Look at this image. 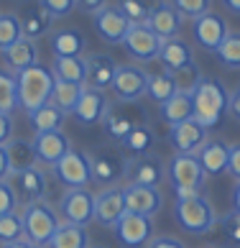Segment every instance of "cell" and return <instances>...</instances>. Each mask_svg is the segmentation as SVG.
Listing matches in <instances>:
<instances>
[{
    "label": "cell",
    "mask_w": 240,
    "mask_h": 248,
    "mask_svg": "<svg viewBox=\"0 0 240 248\" xmlns=\"http://www.w3.org/2000/svg\"><path fill=\"white\" fill-rule=\"evenodd\" d=\"M166 179H169L177 200H181V197L202 195L207 174L202 169L197 154H174L171 159L166 161Z\"/></svg>",
    "instance_id": "1"
},
{
    "label": "cell",
    "mask_w": 240,
    "mask_h": 248,
    "mask_svg": "<svg viewBox=\"0 0 240 248\" xmlns=\"http://www.w3.org/2000/svg\"><path fill=\"white\" fill-rule=\"evenodd\" d=\"M174 220H177V225L184 233L207 235V233L215 231L220 215H217L215 205H212L205 195H197V197L174 200Z\"/></svg>",
    "instance_id": "2"
},
{
    "label": "cell",
    "mask_w": 240,
    "mask_h": 248,
    "mask_svg": "<svg viewBox=\"0 0 240 248\" xmlns=\"http://www.w3.org/2000/svg\"><path fill=\"white\" fill-rule=\"evenodd\" d=\"M18 79V108L26 110V113H33L41 105L51 103L54 95V79L51 69L44 67V64H33V67L23 69L21 75H15Z\"/></svg>",
    "instance_id": "3"
},
{
    "label": "cell",
    "mask_w": 240,
    "mask_h": 248,
    "mask_svg": "<svg viewBox=\"0 0 240 248\" xmlns=\"http://www.w3.org/2000/svg\"><path fill=\"white\" fill-rule=\"evenodd\" d=\"M227 100H230V93L225 90L223 82L212 79V77H202L199 87L195 90L192 95V108H195V121L202 123L210 131L215 128L223 115L227 113Z\"/></svg>",
    "instance_id": "4"
},
{
    "label": "cell",
    "mask_w": 240,
    "mask_h": 248,
    "mask_svg": "<svg viewBox=\"0 0 240 248\" xmlns=\"http://www.w3.org/2000/svg\"><path fill=\"white\" fill-rule=\"evenodd\" d=\"M23 235L26 241H31L33 246H49V241L57 233V228L61 223L59 217V210L46 200H39V202H31V205H23Z\"/></svg>",
    "instance_id": "5"
},
{
    "label": "cell",
    "mask_w": 240,
    "mask_h": 248,
    "mask_svg": "<svg viewBox=\"0 0 240 248\" xmlns=\"http://www.w3.org/2000/svg\"><path fill=\"white\" fill-rule=\"evenodd\" d=\"M54 177L59 185L67 189H77V187H90L92 185V164H90V154L82 149H72L61 156V159L51 167Z\"/></svg>",
    "instance_id": "6"
},
{
    "label": "cell",
    "mask_w": 240,
    "mask_h": 248,
    "mask_svg": "<svg viewBox=\"0 0 240 248\" xmlns=\"http://www.w3.org/2000/svg\"><path fill=\"white\" fill-rule=\"evenodd\" d=\"M123 179L128 185H141V187H161L166 179V164L156 154H143V156H128L125 159V171Z\"/></svg>",
    "instance_id": "7"
},
{
    "label": "cell",
    "mask_w": 240,
    "mask_h": 248,
    "mask_svg": "<svg viewBox=\"0 0 240 248\" xmlns=\"http://www.w3.org/2000/svg\"><path fill=\"white\" fill-rule=\"evenodd\" d=\"M59 217L82 228L95 223V195L87 187L67 189L59 197Z\"/></svg>",
    "instance_id": "8"
},
{
    "label": "cell",
    "mask_w": 240,
    "mask_h": 248,
    "mask_svg": "<svg viewBox=\"0 0 240 248\" xmlns=\"http://www.w3.org/2000/svg\"><path fill=\"white\" fill-rule=\"evenodd\" d=\"M115 97L120 103L131 105L135 100H141L149 90V72L138 64H118V72H115V79H113V87Z\"/></svg>",
    "instance_id": "9"
},
{
    "label": "cell",
    "mask_w": 240,
    "mask_h": 248,
    "mask_svg": "<svg viewBox=\"0 0 240 248\" xmlns=\"http://www.w3.org/2000/svg\"><path fill=\"white\" fill-rule=\"evenodd\" d=\"M128 154L123 149H97L90 154L92 164V182H100L103 187H113L118 179H123Z\"/></svg>",
    "instance_id": "10"
},
{
    "label": "cell",
    "mask_w": 240,
    "mask_h": 248,
    "mask_svg": "<svg viewBox=\"0 0 240 248\" xmlns=\"http://www.w3.org/2000/svg\"><path fill=\"white\" fill-rule=\"evenodd\" d=\"M115 238L123 248H146L153 238V217L135 215V213H123V217L115 223Z\"/></svg>",
    "instance_id": "11"
},
{
    "label": "cell",
    "mask_w": 240,
    "mask_h": 248,
    "mask_svg": "<svg viewBox=\"0 0 240 248\" xmlns=\"http://www.w3.org/2000/svg\"><path fill=\"white\" fill-rule=\"evenodd\" d=\"M123 49L131 54L135 62L149 64L153 59H159L161 39L146 23H131V29H128L125 39H123Z\"/></svg>",
    "instance_id": "12"
},
{
    "label": "cell",
    "mask_w": 240,
    "mask_h": 248,
    "mask_svg": "<svg viewBox=\"0 0 240 248\" xmlns=\"http://www.w3.org/2000/svg\"><path fill=\"white\" fill-rule=\"evenodd\" d=\"M11 187L15 192V197L21 205H31V202H39L46 197L49 192V179H46V171L33 167V169H26V171H18L8 177Z\"/></svg>",
    "instance_id": "13"
},
{
    "label": "cell",
    "mask_w": 240,
    "mask_h": 248,
    "mask_svg": "<svg viewBox=\"0 0 240 248\" xmlns=\"http://www.w3.org/2000/svg\"><path fill=\"white\" fill-rule=\"evenodd\" d=\"M227 33H230L227 21L223 16L212 13V11L192 21V36H195V41L207 51H217L223 46V41L227 39Z\"/></svg>",
    "instance_id": "14"
},
{
    "label": "cell",
    "mask_w": 240,
    "mask_h": 248,
    "mask_svg": "<svg viewBox=\"0 0 240 248\" xmlns=\"http://www.w3.org/2000/svg\"><path fill=\"white\" fill-rule=\"evenodd\" d=\"M207 139H210L207 128L197 123L195 118L169 125V143L174 146L177 154H199V149L205 146Z\"/></svg>",
    "instance_id": "15"
},
{
    "label": "cell",
    "mask_w": 240,
    "mask_h": 248,
    "mask_svg": "<svg viewBox=\"0 0 240 248\" xmlns=\"http://www.w3.org/2000/svg\"><path fill=\"white\" fill-rule=\"evenodd\" d=\"M123 213H125V195L120 185L103 187L95 195V223H100L103 228H115Z\"/></svg>",
    "instance_id": "16"
},
{
    "label": "cell",
    "mask_w": 240,
    "mask_h": 248,
    "mask_svg": "<svg viewBox=\"0 0 240 248\" xmlns=\"http://www.w3.org/2000/svg\"><path fill=\"white\" fill-rule=\"evenodd\" d=\"M92 26H95V31L100 33V39L105 44H123L128 29H131V21L118 11V5H105L103 11H97L92 16Z\"/></svg>",
    "instance_id": "17"
},
{
    "label": "cell",
    "mask_w": 240,
    "mask_h": 248,
    "mask_svg": "<svg viewBox=\"0 0 240 248\" xmlns=\"http://www.w3.org/2000/svg\"><path fill=\"white\" fill-rule=\"evenodd\" d=\"M181 23L184 18L181 13L174 8L171 3H166V0H161V3H156L149 8V18H146V26L159 36L161 41L166 39H174V36H179L181 31Z\"/></svg>",
    "instance_id": "18"
},
{
    "label": "cell",
    "mask_w": 240,
    "mask_h": 248,
    "mask_svg": "<svg viewBox=\"0 0 240 248\" xmlns=\"http://www.w3.org/2000/svg\"><path fill=\"white\" fill-rule=\"evenodd\" d=\"M125 195V210L135 215H146V217H156L164 205V197L156 187H141V185H125L123 187Z\"/></svg>",
    "instance_id": "19"
},
{
    "label": "cell",
    "mask_w": 240,
    "mask_h": 248,
    "mask_svg": "<svg viewBox=\"0 0 240 248\" xmlns=\"http://www.w3.org/2000/svg\"><path fill=\"white\" fill-rule=\"evenodd\" d=\"M107 110H110V103H107V97L105 93H100V90H92L85 85V90H82V97H79V103L75 108V121L79 125H97V123H103L105 121V115H107Z\"/></svg>",
    "instance_id": "20"
},
{
    "label": "cell",
    "mask_w": 240,
    "mask_h": 248,
    "mask_svg": "<svg viewBox=\"0 0 240 248\" xmlns=\"http://www.w3.org/2000/svg\"><path fill=\"white\" fill-rule=\"evenodd\" d=\"M33 149L39 161L46 164V167H54L64 154L72 149V141L64 131H49V133H36L33 139Z\"/></svg>",
    "instance_id": "21"
},
{
    "label": "cell",
    "mask_w": 240,
    "mask_h": 248,
    "mask_svg": "<svg viewBox=\"0 0 240 248\" xmlns=\"http://www.w3.org/2000/svg\"><path fill=\"white\" fill-rule=\"evenodd\" d=\"M85 62H87V82H85L87 87L100 90V93H105V90L113 87L118 62L110 57V54H90Z\"/></svg>",
    "instance_id": "22"
},
{
    "label": "cell",
    "mask_w": 240,
    "mask_h": 248,
    "mask_svg": "<svg viewBox=\"0 0 240 248\" xmlns=\"http://www.w3.org/2000/svg\"><path fill=\"white\" fill-rule=\"evenodd\" d=\"M18 21H21V31H23V39H31V41H39L41 36H46L51 31L54 26V18L41 3H33V5H26L21 16H18Z\"/></svg>",
    "instance_id": "23"
},
{
    "label": "cell",
    "mask_w": 240,
    "mask_h": 248,
    "mask_svg": "<svg viewBox=\"0 0 240 248\" xmlns=\"http://www.w3.org/2000/svg\"><path fill=\"white\" fill-rule=\"evenodd\" d=\"M197 159L202 164L207 177H220L227 171V161H230V143H225L223 139H207L205 146L199 149Z\"/></svg>",
    "instance_id": "24"
},
{
    "label": "cell",
    "mask_w": 240,
    "mask_h": 248,
    "mask_svg": "<svg viewBox=\"0 0 240 248\" xmlns=\"http://www.w3.org/2000/svg\"><path fill=\"white\" fill-rule=\"evenodd\" d=\"M3 59H5L8 72L21 75L23 69H29V67H33V64H39V46H36V41L23 39V36H21L15 44H11V46L3 51Z\"/></svg>",
    "instance_id": "25"
},
{
    "label": "cell",
    "mask_w": 240,
    "mask_h": 248,
    "mask_svg": "<svg viewBox=\"0 0 240 248\" xmlns=\"http://www.w3.org/2000/svg\"><path fill=\"white\" fill-rule=\"evenodd\" d=\"M159 59L164 64L166 72H177L181 67L195 62V51L181 36H174V39H166L161 41V49H159Z\"/></svg>",
    "instance_id": "26"
},
{
    "label": "cell",
    "mask_w": 240,
    "mask_h": 248,
    "mask_svg": "<svg viewBox=\"0 0 240 248\" xmlns=\"http://www.w3.org/2000/svg\"><path fill=\"white\" fill-rule=\"evenodd\" d=\"M5 151H8V164H11V174H18V171H26V169L39 167V156H36L33 141H26V139H11V141L5 143Z\"/></svg>",
    "instance_id": "27"
},
{
    "label": "cell",
    "mask_w": 240,
    "mask_h": 248,
    "mask_svg": "<svg viewBox=\"0 0 240 248\" xmlns=\"http://www.w3.org/2000/svg\"><path fill=\"white\" fill-rule=\"evenodd\" d=\"M118 143L128 156H143V154H151V149L156 146V133L149 123H135L131 133Z\"/></svg>",
    "instance_id": "28"
},
{
    "label": "cell",
    "mask_w": 240,
    "mask_h": 248,
    "mask_svg": "<svg viewBox=\"0 0 240 248\" xmlns=\"http://www.w3.org/2000/svg\"><path fill=\"white\" fill-rule=\"evenodd\" d=\"M49 69L54 79L75 82V85H85L87 82V62L82 57H54Z\"/></svg>",
    "instance_id": "29"
},
{
    "label": "cell",
    "mask_w": 240,
    "mask_h": 248,
    "mask_svg": "<svg viewBox=\"0 0 240 248\" xmlns=\"http://www.w3.org/2000/svg\"><path fill=\"white\" fill-rule=\"evenodd\" d=\"M87 41L77 29H59L51 33V51L54 57H82Z\"/></svg>",
    "instance_id": "30"
},
{
    "label": "cell",
    "mask_w": 240,
    "mask_h": 248,
    "mask_svg": "<svg viewBox=\"0 0 240 248\" xmlns=\"http://www.w3.org/2000/svg\"><path fill=\"white\" fill-rule=\"evenodd\" d=\"M90 233L87 228L82 225H75V223H67L61 220L54 238L49 241V248H90Z\"/></svg>",
    "instance_id": "31"
},
{
    "label": "cell",
    "mask_w": 240,
    "mask_h": 248,
    "mask_svg": "<svg viewBox=\"0 0 240 248\" xmlns=\"http://www.w3.org/2000/svg\"><path fill=\"white\" fill-rule=\"evenodd\" d=\"M64 121H67V113H61V110L54 105V103H46L41 105L39 110H33L29 113V123L36 133H49V131H61Z\"/></svg>",
    "instance_id": "32"
},
{
    "label": "cell",
    "mask_w": 240,
    "mask_h": 248,
    "mask_svg": "<svg viewBox=\"0 0 240 248\" xmlns=\"http://www.w3.org/2000/svg\"><path fill=\"white\" fill-rule=\"evenodd\" d=\"M177 82H174V75L171 72H156V75H149V90H146V95H149L156 105H164L166 100H171L177 95Z\"/></svg>",
    "instance_id": "33"
},
{
    "label": "cell",
    "mask_w": 240,
    "mask_h": 248,
    "mask_svg": "<svg viewBox=\"0 0 240 248\" xmlns=\"http://www.w3.org/2000/svg\"><path fill=\"white\" fill-rule=\"evenodd\" d=\"M161 118L169 125L174 123H181V121H189V118H195V108H192V97L189 95H181L177 93L171 100H166L161 105Z\"/></svg>",
    "instance_id": "34"
},
{
    "label": "cell",
    "mask_w": 240,
    "mask_h": 248,
    "mask_svg": "<svg viewBox=\"0 0 240 248\" xmlns=\"http://www.w3.org/2000/svg\"><path fill=\"white\" fill-rule=\"evenodd\" d=\"M82 90L85 85H75V82H61L57 79V85H54V95H51V103L57 105L61 113H75V108L82 97Z\"/></svg>",
    "instance_id": "35"
},
{
    "label": "cell",
    "mask_w": 240,
    "mask_h": 248,
    "mask_svg": "<svg viewBox=\"0 0 240 248\" xmlns=\"http://www.w3.org/2000/svg\"><path fill=\"white\" fill-rule=\"evenodd\" d=\"M18 110V79L13 72L0 69V113L13 115Z\"/></svg>",
    "instance_id": "36"
},
{
    "label": "cell",
    "mask_w": 240,
    "mask_h": 248,
    "mask_svg": "<svg viewBox=\"0 0 240 248\" xmlns=\"http://www.w3.org/2000/svg\"><path fill=\"white\" fill-rule=\"evenodd\" d=\"M217 62L227 69H240V31H230L223 46L215 51Z\"/></svg>",
    "instance_id": "37"
},
{
    "label": "cell",
    "mask_w": 240,
    "mask_h": 248,
    "mask_svg": "<svg viewBox=\"0 0 240 248\" xmlns=\"http://www.w3.org/2000/svg\"><path fill=\"white\" fill-rule=\"evenodd\" d=\"M174 75V82H177V90L181 95H195V90L199 87V82H202V72H199V67H197V62H192V64H187V67H181V69H177V72H171Z\"/></svg>",
    "instance_id": "38"
},
{
    "label": "cell",
    "mask_w": 240,
    "mask_h": 248,
    "mask_svg": "<svg viewBox=\"0 0 240 248\" xmlns=\"http://www.w3.org/2000/svg\"><path fill=\"white\" fill-rule=\"evenodd\" d=\"M133 125H135V121H131V118L123 115V113H115L113 108L107 110V115H105V121H103L105 133L110 136V139H118V141H123L125 136L131 133Z\"/></svg>",
    "instance_id": "39"
},
{
    "label": "cell",
    "mask_w": 240,
    "mask_h": 248,
    "mask_svg": "<svg viewBox=\"0 0 240 248\" xmlns=\"http://www.w3.org/2000/svg\"><path fill=\"white\" fill-rule=\"evenodd\" d=\"M23 235V217L21 213H8V215H0V243H15L21 241Z\"/></svg>",
    "instance_id": "40"
},
{
    "label": "cell",
    "mask_w": 240,
    "mask_h": 248,
    "mask_svg": "<svg viewBox=\"0 0 240 248\" xmlns=\"http://www.w3.org/2000/svg\"><path fill=\"white\" fill-rule=\"evenodd\" d=\"M23 36L21 21L15 13H0V51H5L11 44H15Z\"/></svg>",
    "instance_id": "41"
},
{
    "label": "cell",
    "mask_w": 240,
    "mask_h": 248,
    "mask_svg": "<svg viewBox=\"0 0 240 248\" xmlns=\"http://www.w3.org/2000/svg\"><path fill=\"white\" fill-rule=\"evenodd\" d=\"M220 231H223V238L230 248H240V213H235L233 207L217 220Z\"/></svg>",
    "instance_id": "42"
},
{
    "label": "cell",
    "mask_w": 240,
    "mask_h": 248,
    "mask_svg": "<svg viewBox=\"0 0 240 248\" xmlns=\"http://www.w3.org/2000/svg\"><path fill=\"white\" fill-rule=\"evenodd\" d=\"M171 5L181 13V18H192L195 21V18L210 13L212 0H171Z\"/></svg>",
    "instance_id": "43"
},
{
    "label": "cell",
    "mask_w": 240,
    "mask_h": 248,
    "mask_svg": "<svg viewBox=\"0 0 240 248\" xmlns=\"http://www.w3.org/2000/svg\"><path fill=\"white\" fill-rule=\"evenodd\" d=\"M118 11L131 23H146V18H149V5H146L143 0H120Z\"/></svg>",
    "instance_id": "44"
},
{
    "label": "cell",
    "mask_w": 240,
    "mask_h": 248,
    "mask_svg": "<svg viewBox=\"0 0 240 248\" xmlns=\"http://www.w3.org/2000/svg\"><path fill=\"white\" fill-rule=\"evenodd\" d=\"M18 197H15V192L11 187V182L3 179L0 182V215H8V213H18Z\"/></svg>",
    "instance_id": "45"
},
{
    "label": "cell",
    "mask_w": 240,
    "mask_h": 248,
    "mask_svg": "<svg viewBox=\"0 0 240 248\" xmlns=\"http://www.w3.org/2000/svg\"><path fill=\"white\" fill-rule=\"evenodd\" d=\"M54 18H67L77 11V0H39Z\"/></svg>",
    "instance_id": "46"
},
{
    "label": "cell",
    "mask_w": 240,
    "mask_h": 248,
    "mask_svg": "<svg viewBox=\"0 0 240 248\" xmlns=\"http://www.w3.org/2000/svg\"><path fill=\"white\" fill-rule=\"evenodd\" d=\"M146 248H187V246L174 235H153Z\"/></svg>",
    "instance_id": "47"
},
{
    "label": "cell",
    "mask_w": 240,
    "mask_h": 248,
    "mask_svg": "<svg viewBox=\"0 0 240 248\" xmlns=\"http://www.w3.org/2000/svg\"><path fill=\"white\" fill-rule=\"evenodd\" d=\"M13 139V115L0 113V146H5Z\"/></svg>",
    "instance_id": "48"
},
{
    "label": "cell",
    "mask_w": 240,
    "mask_h": 248,
    "mask_svg": "<svg viewBox=\"0 0 240 248\" xmlns=\"http://www.w3.org/2000/svg\"><path fill=\"white\" fill-rule=\"evenodd\" d=\"M227 174L240 179V143L230 146V161H227Z\"/></svg>",
    "instance_id": "49"
},
{
    "label": "cell",
    "mask_w": 240,
    "mask_h": 248,
    "mask_svg": "<svg viewBox=\"0 0 240 248\" xmlns=\"http://www.w3.org/2000/svg\"><path fill=\"white\" fill-rule=\"evenodd\" d=\"M227 113L235 118V121L240 123V85L230 93V100H227Z\"/></svg>",
    "instance_id": "50"
},
{
    "label": "cell",
    "mask_w": 240,
    "mask_h": 248,
    "mask_svg": "<svg viewBox=\"0 0 240 248\" xmlns=\"http://www.w3.org/2000/svg\"><path fill=\"white\" fill-rule=\"evenodd\" d=\"M107 5V0H77V8L85 13H92L95 16L97 11H103V8Z\"/></svg>",
    "instance_id": "51"
},
{
    "label": "cell",
    "mask_w": 240,
    "mask_h": 248,
    "mask_svg": "<svg viewBox=\"0 0 240 248\" xmlns=\"http://www.w3.org/2000/svg\"><path fill=\"white\" fill-rule=\"evenodd\" d=\"M11 177V164H8V151L5 146H0V182Z\"/></svg>",
    "instance_id": "52"
},
{
    "label": "cell",
    "mask_w": 240,
    "mask_h": 248,
    "mask_svg": "<svg viewBox=\"0 0 240 248\" xmlns=\"http://www.w3.org/2000/svg\"><path fill=\"white\" fill-rule=\"evenodd\" d=\"M233 210L240 213V179L235 182V187H233Z\"/></svg>",
    "instance_id": "53"
},
{
    "label": "cell",
    "mask_w": 240,
    "mask_h": 248,
    "mask_svg": "<svg viewBox=\"0 0 240 248\" xmlns=\"http://www.w3.org/2000/svg\"><path fill=\"white\" fill-rule=\"evenodd\" d=\"M3 248H39V246H33L31 241H26V238H21V241H15V243H5Z\"/></svg>",
    "instance_id": "54"
},
{
    "label": "cell",
    "mask_w": 240,
    "mask_h": 248,
    "mask_svg": "<svg viewBox=\"0 0 240 248\" xmlns=\"http://www.w3.org/2000/svg\"><path fill=\"white\" fill-rule=\"evenodd\" d=\"M223 3H225L233 13H240V0H223Z\"/></svg>",
    "instance_id": "55"
},
{
    "label": "cell",
    "mask_w": 240,
    "mask_h": 248,
    "mask_svg": "<svg viewBox=\"0 0 240 248\" xmlns=\"http://www.w3.org/2000/svg\"><path fill=\"white\" fill-rule=\"evenodd\" d=\"M90 248H110V246H90Z\"/></svg>",
    "instance_id": "56"
},
{
    "label": "cell",
    "mask_w": 240,
    "mask_h": 248,
    "mask_svg": "<svg viewBox=\"0 0 240 248\" xmlns=\"http://www.w3.org/2000/svg\"><path fill=\"white\" fill-rule=\"evenodd\" d=\"M207 248H210V246H207Z\"/></svg>",
    "instance_id": "57"
}]
</instances>
